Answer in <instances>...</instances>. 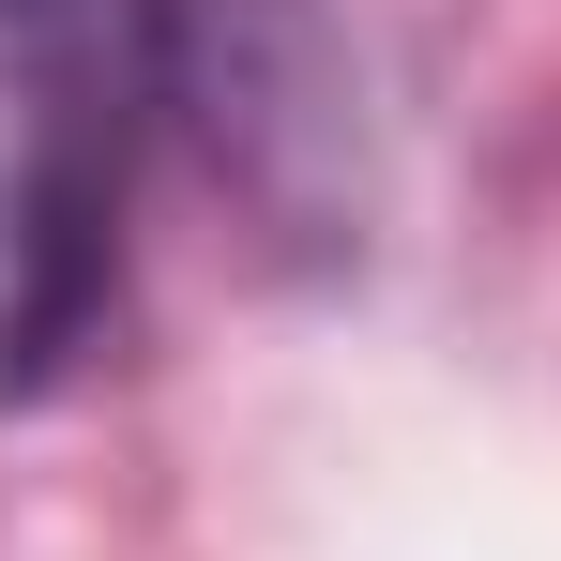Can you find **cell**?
Listing matches in <instances>:
<instances>
[{"instance_id": "6da1fadb", "label": "cell", "mask_w": 561, "mask_h": 561, "mask_svg": "<svg viewBox=\"0 0 561 561\" xmlns=\"http://www.w3.org/2000/svg\"><path fill=\"white\" fill-rule=\"evenodd\" d=\"M0 31H15V77H31L0 379H61L77 334L106 319V259H122V61H106V0H0Z\"/></svg>"}, {"instance_id": "7a4b0ae2", "label": "cell", "mask_w": 561, "mask_h": 561, "mask_svg": "<svg viewBox=\"0 0 561 561\" xmlns=\"http://www.w3.org/2000/svg\"><path fill=\"white\" fill-rule=\"evenodd\" d=\"M137 61H152V92L197 122V152L259 197V213L334 228V183H350V77H334L319 0H152V15H137Z\"/></svg>"}]
</instances>
